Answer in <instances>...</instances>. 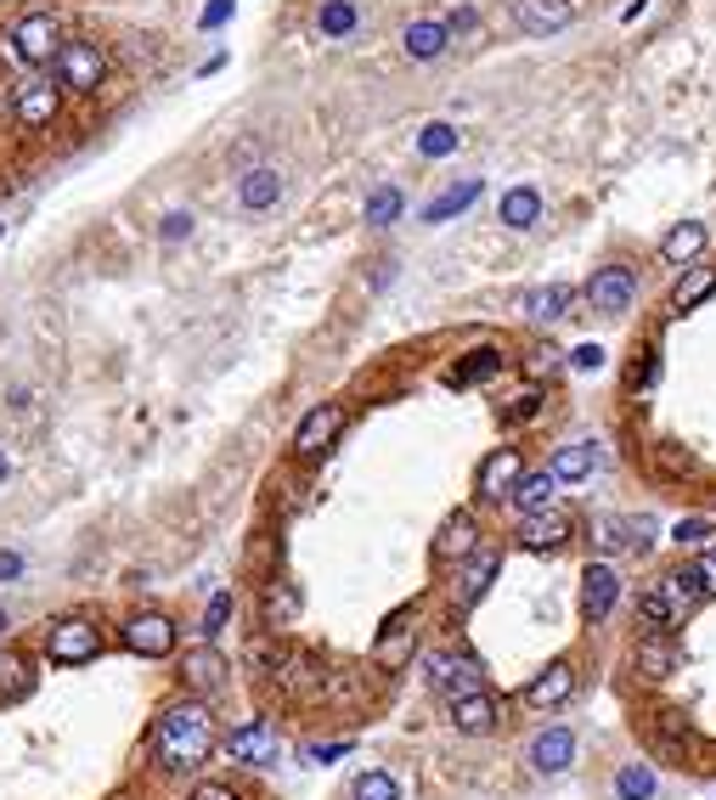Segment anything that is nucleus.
<instances>
[{
  "instance_id": "3",
  "label": "nucleus",
  "mask_w": 716,
  "mask_h": 800,
  "mask_svg": "<svg viewBox=\"0 0 716 800\" xmlns=\"http://www.w3.org/2000/svg\"><path fill=\"white\" fill-rule=\"evenodd\" d=\"M51 62H57V85L62 90H80V96H90L96 85L108 80V51L96 46V40H62Z\"/></svg>"
},
{
  "instance_id": "44",
  "label": "nucleus",
  "mask_w": 716,
  "mask_h": 800,
  "mask_svg": "<svg viewBox=\"0 0 716 800\" xmlns=\"http://www.w3.org/2000/svg\"><path fill=\"white\" fill-rule=\"evenodd\" d=\"M458 130H451V124H429V130H423V136H417V153L423 158H446V153H458Z\"/></svg>"
},
{
  "instance_id": "21",
  "label": "nucleus",
  "mask_w": 716,
  "mask_h": 800,
  "mask_svg": "<svg viewBox=\"0 0 716 800\" xmlns=\"http://www.w3.org/2000/svg\"><path fill=\"white\" fill-rule=\"evenodd\" d=\"M677 665H682V649H677V638H666V631H643V638L632 643V671L643 682H666Z\"/></svg>"
},
{
  "instance_id": "31",
  "label": "nucleus",
  "mask_w": 716,
  "mask_h": 800,
  "mask_svg": "<svg viewBox=\"0 0 716 800\" xmlns=\"http://www.w3.org/2000/svg\"><path fill=\"white\" fill-rule=\"evenodd\" d=\"M575 288L570 282H547V288H531L525 293V305H519V311H525V322H536V327H547V322H559V316H570V305H575Z\"/></svg>"
},
{
  "instance_id": "41",
  "label": "nucleus",
  "mask_w": 716,
  "mask_h": 800,
  "mask_svg": "<svg viewBox=\"0 0 716 800\" xmlns=\"http://www.w3.org/2000/svg\"><path fill=\"white\" fill-rule=\"evenodd\" d=\"M655 384H660V350L643 344V350L632 355V366H627V389H632V395H648Z\"/></svg>"
},
{
  "instance_id": "51",
  "label": "nucleus",
  "mask_w": 716,
  "mask_h": 800,
  "mask_svg": "<svg viewBox=\"0 0 716 800\" xmlns=\"http://www.w3.org/2000/svg\"><path fill=\"white\" fill-rule=\"evenodd\" d=\"M570 366H575V373H598V366H604V350H598V344H581V350H570Z\"/></svg>"
},
{
  "instance_id": "26",
  "label": "nucleus",
  "mask_w": 716,
  "mask_h": 800,
  "mask_svg": "<svg viewBox=\"0 0 716 800\" xmlns=\"http://www.w3.org/2000/svg\"><path fill=\"white\" fill-rule=\"evenodd\" d=\"M226 755L243 761V766H266V761H277V727H271V722H243L232 739H226Z\"/></svg>"
},
{
  "instance_id": "35",
  "label": "nucleus",
  "mask_w": 716,
  "mask_h": 800,
  "mask_svg": "<svg viewBox=\"0 0 716 800\" xmlns=\"http://www.w3.org/2000/svg\"><path fill=\"white\" fill-rule=\"evenodd\" d=\"M277 197H282V175H277V170H248V175L238 181V204H243L248 215H266Z\"/></svg>"
},
{
  "instance_id": "48",
  "label": "nucleus",
  "mask_w": 716,
  "mask_h": 800,
  "mask_svg": "<svg viewBox=\"0 0 716 800\" xmlns=\"http://www.w3.org/2000/svg\"><path fill=\"white\" fill-rule=\"evenodd\" d=\"M689 570H694V581H700V597H716V542L689 563Z\"/></svg>"
},
{
  "instance_id": "9",
  "label": "nucleus",
  "mask_w": 716,
  "mask_h": 800,
  "mask_svg": "<svg viewBox=\"0 0 716 800\" xmlns=\"http://www.w3.org/2000/svg\"><path fill=\"white\" fill-rule=\"evenodd\" d=\"M621 604V570H615L609 558H593L587 570H581V620L587 626H604Z\"/></svg>"
},
{
  "instance_id": "32",
  "label": "nucleus",
  "mask_w": 716,
  "mask_h": 800,
  "mask_svg": "<svg viewBox=\"0 0 716 800\" xmlns=\"http://www.w3.org/2000/svg\"><path fill=\"white\" fill-rule=\"evenodd\" d=\"M542 400H547V384H519V389H508L502 400H497V423L502 428H513V423H531L536 412H542Z\"/></svg>"
},
{
  "instance_id": "50",
  "label": "nucleus",
  "mask_w": 716,
  "mask_h": 800,
  "mask_svg": "<svg viewBox=\"0 0 716 800\" xmlns=\"http://www.w3.org/2000/svg\"><path fill=\"white\" fill-rule=\"evenodd\" d=\"M446 28H451V40H458V35H474V28H480V7H458V12L446 17Z\"/></svg>"
},
{
  "instance_id": "27",
  "label": "nucleus",
  "mask_w": 716,
  "mask_h": 800,
  "mask_svg": "<svg viewBox=\"0 0 716 800\" xmlns=\"http://www.w3.org/2000/svg\"><path fill=\"white\" fill-rule=\"evenodd\" d=\"M705 243H711V231H705V220H677L666 238H660V259L666 265H694V259H705Z\"/></svg>"
},
{
  "instance_id": "29",
  "label": "nucleus",
  "mask_w": 716,
  "mask_h": 800,
  "mask_svg": "<svg viewBox=\"0 0 716 800\" xmlns=\"http://www.w3.org/2000/svg\"><path fill=\"white\" fill-rule=\"evenodd\" d=\"M401 46H406L412 62H435V57L451 51V28H446V17H417V23H406Z\"/></svg>"
},
{
  "instance_id": "47",
  "label": "nucleus",
  "mask_w": 716,
  "mask_h": 800,
  "mask_svg": "<svg viewBox=\"0 0 716 800\" xmlns=\"http://www.w3.org/2000/svg\"><path fill=\"white\" fill-rule=\"evenodd\" d=\"M226 620H232V592H215L209 609H204V638H220Z\"/></svg>"
},
{
  "instance_id": "17",
  "label": "nucleus",
  "mask_w": 716,
  "mask_h": 800,
  "mask_svg": "<svg viewBox=\"0 0 716 800\" xmlns=\"http://www.w3.org/2000/svg\"><path fill=\"white\" fill-rule=\"evenodd\" d=\"M429 682L446 693V699H458V693H474L485 688V665L463 649H446V654H429Z\"/></svg>"
},
{
  "instance_id": "4",
  "label": "nucleus",
  "mask_w": 716,
  "mask_h": 800,
  "mask_svg": "<svg viewBox=\"0 0 716 800\" xmlns=\"http://www.w3.org/2000/svg\"><path fill=\"white\" fill-rule=\"evenodd\" d=\"M570 536H575V513H570V508H559V502L519 513V530H513V542L525 547V553H559Z\"/></svg>"
},
{
  "instance_id": "34",
  "label": "nucleus",
  "mask_w": 716,
  "mask_h": 800,
  "mask_svg": "<svg viewBox=\"0 0 716 800\" xmlns=\"http://www.w3.org/2000/svg\"><path fill=\"white\" fill-rule=\"evenodd\" d=\"M593 469H598V451L587 440H581V446H559V451H553V462H547V474L559 480V485H581Z\"/></svg>"
},
{
  "instance_id": "28",
  "label": "nucleus",
  "mask_w": 716,
  "mask_h": 800,
  "mask_svg": "<svg viewBox=\"0 0 716 800\" xmlns=\"http://www.w3.org/2000/svg\"><path fill=\"white\" fill-rule=\"evenodd\" d=\"M497 373H502V350L497 344H480V350H463L458 361H451L446 384L451 389H474V384H492Z\"/></svg>"
},
{
  "instance_id": "37",
  "label": "nucleus",
  "mask_w": 716,
  "mask_h": 800,
  "mask_svg": "<svg viewBox=\"0 0 716 800\" xmlns=\"http://www.w3.org/2000/svg\"><path fill=\"white\" fill-rule=\"evenodd\" d=\"M648 795H660V773L648 761H627L615 773V800H648Z\"/></svg>"
},
{
  "instance_id": "15",
  "label": "nucleus",
  "mask_w": 716,
  "mask_h": 800,
  "mask_svg": "<svg viewBox=\"0 0 716 800\" xmlns=\"http://www.w3.org/2000/svg\"><path fill=\"white\" fill-rule=\"evenodd\" d=\"M446 711H451V727L469 732V739H492V732L502 727V705H497L492 688H474V693L446 699Z\"/></svg>"
},
{
  "instance_id": "36",
  "label": "nucleus",
  "mask_w": 716,
  "mask_h": 800,
  "mask_svg": "<svg viewBox=\"0 0 716 800\" xmlns=\"http://www.w3.org/2000/svg\"><path fill=\"white\" fill-rule=\"evenodd\" d=\"M519 366H525V378H531V384H553V378H559L565 366H570V350H559L553 339H536L525 355H519Z\"/></svg>"
},
{
  "instance_id": "33",
  "label": "nucleus",
  "mask_w": 716,
  "mask_h": 800,
  "mask_svg": "<svg viewBox=\"0 0 716 800\" xmlns=\"http://www.w3.org/2000/svg\"><path fill=\"white\" fill-rule=\"evenodd\" d=\"M28 688H35V659L7 649L0 654V705H17V699H28Z\"/></svg>"
},
{
  "instance_id": "13",
  "label": "nucleus",
  "mask_w": 716,
  "mask_h": 800,
  "mask_svg": "<svg viewBox=\"0 0 716 800\" xmlns=\"http://www.w3.org/2000/svg\"><path fill=\"white\" fill-rule=\"evenodd\" d=\"M638 732H643V744L655 750L660 761H682V755H689V744H694V722L682 716V711H648L638 722Z\"/></svg>"
},
{
  "instance_id": "14",
  "label": "nucleus",
  "mask_w": 716,
  "mask_h": 800,
  "mask_svg": "<svg viewBox=\"0 0 716 800\" xmlns=\"http://www.w3.org/2000/svg\"><path fill=\"white\" fill-rule=\"evenodd\" d=\"M519 480H525V457H519L513 446H497V451H485V457H480L474 490H480V502H508Z\"/></svg>"
},
{
  "instance_id": "46",
  "label": "nucleus",
  "mask_w": 716,
  "mask_h": 800,
  "mask_svg": "<svg viewBox=\"0 0 716 800\" xmlns=\"http://www.w3.org/2000/svg\"><path fill=\"white\" fill-rule=\"evenodd\" d=\"M593 530H598L593 542H598L604 553H632V542H627V536H632V530H627V519H609V513H604Z\"/></svg>"
},
{
  "instance_id": "54",
  "label": "nucleus",
  "mask_w": 716,
  "mask_h": 800,
  "mask_svg": "<svg viewBox=\"0 0 716 800\" xmlns=\"http://www.w3.org/2000/svg\"><path fill=\"white\" fill-rule=\"evenodd\" d=\"M186 231H192V215H170V220H165V238H170V243H181Z\"/></svg>"
},
{
  "instance_id": "7",
  "label": "nucleus",
  "mask_w": 716,
  "mask_h": 800,
  "mask_svg": "<svg viewBox=\"0 0 716 800\" xmlns=\"http://www.w3.org/2000/svg\"><path fill=\"white\" fill-rule=\"evenodd\" d=\"M339 435H344V407H339V400H321V407H311L300 417V428H294V457L300 462H321L339 446Z\"/></svg>"
},
{
  "instance_id": "53",
  "label": "nucleus",
  "mask_w": 716,
  "mask_h": 800,
  "mask_svg": "<svg viewBox=\"0 0 716 800\" xmlns=\"http://www.w3.org/2000/svg\"><path fill=\"white\" fill-rule=\"evenodd\" d=\"M232 7H238V0H209V7H204V28H220L226 17H232Z\"/></svg>"
},
{
  "instance_id": "42",
  "label": "nucleus",
  "mask_w": 716,
  "mask_h": 800,
  "mask_svg": "<svg viewBox=\"0 0 716 800\" xmlns=\"http://www.w3.org/2000/svg\"><path fill=\"white\" fill-rule=\"evenodd\" d=\"M480 186H485V181H463V186H451V192H440L435 204H429V220L440 226V220H451V215H463L469 204H480Z\"/></svg>"
},
{
  "instance_id": "2",
  "label": "nucleus",
  "mask_w": 716,
  "mask_h": 800,
  "mask_svg": "<svg viewBox=\"0 0 716 800\" xmlns=\"http://www.w3.org/2000/svg\"><path fill=\"white\" fill-rule=\"evenodd\" d=\"M700 604H705V597H700L694 570H666V575H655V581L638 592V626H643V631H666V638H677V626L689 620Z\"/></svg>"
},
{
  "instance_id": "49",
  "label": "nucleus",
  "mask_w": 716,
  "mask_h": 800,
  "mask_svg": "<svg viewBox=\"0 0 716 800\" xmlns=\"http://www.w3.org/2000/svg\"><path fill=\"white\" fill-rule=\"evenodd\" d=\"M705 536H716V524H711V519H682L671 542H677V547H700Z\"/></svg>"
},
{
  "instance_id": "23",
  "label": "nucleus",
  "mask_w": 716,
  "mask_h": 800,
  "mask_svg": "<svg viewBox=\"0 0 716 800\" xmlns=\"http://www.w3.org/2000/svg\"><path fill=\"white\" fill-rule=\"evenodd\" d=\"M711 293H716V265L694 259V265H682V271H677V282H671V293H666V305H671V316H689L694 305H705Z\"/></svg>"
},
{
  "instance_id": "19",
  "label": "nucleus",
  "mask_w": 716,
  "mask_h": 800,
  "mask_svg": "<svg viewBox=\"0 0 716 800\" xmlns=\"http://www.w3.org/2000/svg\"><path fill=\"white\" fill-rule=\"evenodd\" d=\"M226 671H232V665L220 659V649H209V643H198V649H186L181 654V688L192 693V699H209V693H220L226 688Z\"/></svg>"
},
{
  "instance_id": "1",
  "label": "nucleus",
  "mask_w": 716,
  "mask_h": 800,
  "mask_svg": "<svg viewBox=\"0 0 716 800\" xmlns=\"http://www.w3.org/2000/svg\"><path fill=\"white\" fill-rule=\"evenodd\" d=\"M215 750V716L204 699H175V705L158 711L153 722V755L165 773H192V766H204Z\"/></svg>"
},
{
  "instance_id": "52",
  "label": "nucleus",
  "mask_w": 716,
  "mask_h": 800,
  "mask_svg": "<svg viewBox=\"0 0 716 800\" xmlns=\"http://www.w3.org/2000/svg\"><path fill=\"white\" fill-rule=\"evenodd\" d=\"M186 800H238V789H232V784H198Z\"/></svg>"
},
{
  "instance_id": "11",
  "label": "nucleus",
  "mask_w": 716,
  "mask_h": 800,
  "mask_svg": "<svg viewBox=\"0 0 716 800\" xmlns=\"http://www.w3.org/2000/svg\"><path fill=\"white\" fill-rule=\"evenodd\" d=\"M497 570H502V553H497V547H480L474 558H463V563H458V581H451V592H446V597H451V609L469 615L480 597L492 592Z\"/></svg>"
},
{
  "instance_id": "39",
  "label": "nucleus",
  "mask_w": 716,
  "mask_h": 800,
  "mask_svg": "<svg viewBox=\"0 0 716 800\" xmlns=\"http://www.w3.org/2000/svg\"><path fill=\"white\" fill-rule=\"evenodd\" d=\"M553 490H559V480H553V474H531L525 469V480L513 485L508 502H519V513H531V508H547L553 502Z\"/></svg>"
},
{
  "instance_id": "56",
  "label": "nucleus",
  "mask_w": 716,
  "mask_h": 800,
  "mask_svg": "<svg viewBox=\"0 0 716 800\" xmlns=\"http://www.w3.org/2000/svg\"><path fill=\"white\" fill-rule=\"evenodd\" d=\"M344 750H350V739H344V744H316V750H311V761H339Z\"/></svg>"
},
{
  "instance_id": "12",
  "label": "nucleus",
  "mask_w": 716,
  "mask_h": 800,
  "mask_svg": "<svg viewBox=\"0 0 716 800\" xmlns=\"http://www.w3.org/2000/svg\"><path fill=\"white\" fill-rule=\"evenodd\" d=\"M124 649L142 659H170L175 654V620L165 609H142L124 620Z\"/></svg>"
},
{
  "instance_id": "16",
  "label": "nucleus",
  "mask_w": 716,
  "mask_h": 800,
  "mask_svg": "<svg viewBox=\"0 0 716 800\" xmlns=\"http://www.w3.org/2000/svg\"><path fill=\"white\" fill-rule=\"evenodd\" d=\"M570 693H575V659H553L519 688L525 711H559V705H570Z\"/></svg>"
},
{
  "instance_id": "18",
  "label": "nucleus",
  "mask_w": 716,
  "mask_h": 800,
  "mask_svg": "<svg viewBox=\"0 0 716 800\" xmlns=\"http://www.w3.org/2000/svg\"><path fill=\"white\" fill-rule=\"evenodd\" d=\"M12 113H17L23 130H46L62 113V85L57 80H23L12 90Z\"/></svg>"
},
{
  "instance_id": "6",
  "label": "nucleus",
  "mask_w": 716,
  "mask_h": 800,
  "mask_svg": "<svg viewBox=\"0 0 716 800\" xmlns=\"http://www.w3.org/2000/svg\"><path fill=\"white\" fill-rule=\"evenodd\" d=\"M417 609L423 604H406L384 620L378 643H373V671H406L412 654H417Z\"/></svg>"
},
{
  "instance_id": "55",
  "label": "nucleus",
  "mask_w": 716,
  "mask_h": 800,
  "mask_svg": "<svg viewBox=\"0 0 716 800\" xmlns=\"http://www.w3.org/2000/svg\"><path fill=\"white\" fill-rule=\"evenodd\" d=\"M23 575V558L17 553H0V581H17Z\"/></svg>"
},
{
  "instance_id": "30",
  "label": "nucleus",
  "mask_w": 716,
  "mask_h": 800,
  "mask_svg": "<svg viewBox=\"0 0 716 800\" xmlns=\"http://www.w3.org/2000/svg\"><path fill=\"white\" fill-rule=\"evenodd\" d=\"M300 604H305V597H300V581H288V575H271V581H266V597H259V609H266V626H271V631H288V626H294V620H300Z\"/></svg>"
},
{
  "instance_id": "10",
  "label": "nucleus",
  "mask_w": 716,
  "mask_h": 800,
  "mask_svg": "<svg viewBox=\"0 0 716 800\" xmlns=\"http://www.w3.org/2000/svg\"><path fill=\"white\" fill-rule=\"evenodd\" d=\"M581 299H587L598 316H621V311H632V299H638L632 265H598V271L587 277V288H581Z\"/></svg>"
},
{
  "instance_id": "8",
  "label": "nucleus",
  "mask_w": 716,
  "mask_h": 800,
  "mask_svg": "<svg viewBox=\"0 0 716 800\" xmlns=\"http://www.w3.org/2000/svg\"><path fill=\"white\" fill-rule=\"evenodd\" d=\"M7 40H12V57H17V62L40 69V62H51L57 46H62V23H57L51 12H23V17L12 23Z\"/></svg>"
},
{
  "instance_id": "25",
  "label": "nucleus",
  "mask_w": 716,
  "mask_h": 800,
  "mask_svg": "<svg viewBox=\"0 0 716 800\" xmlns=\"http://www.w3.org/2000/svg\"><path fill=\"white\" fill-rule=\"evenodd\" d=\"M525 761H531V773H542V778L565 773V766L575 761V732H570V727H547V732H536Z\"/></svg>"
},
{
  "instance_id": "20",
  "label": "nucleus",
  "mask_w": 716,
  "mask_h": 800,
  "mask_svg": "<svg viewBox=\"0 0 716 800\" xmlns=\"http://www.w3.org/2000/svg\"><path fill=\"white\" fill-rule=\"evenodd\" d=\"M480 553V519L469 508H451L446 524L435 530V563H463Z\"/></svg>"
},
{
  "instance_id": "57",
  "label": "nucleus",
  "mask_w": 716,
  "mask_h": 800,
  "mask_svg": "<svg viewBox=\"0 0 716 800\" xmlns=\"http://www.w3.org/2000/svg\"><path fill=\"white\" fill-rule=\"evenodd\" d=\"M7 626H12V620H7V609H0V638H7Z\"/></svg>"
},
{
  "instance_id": "45",
  "label": "nucleus",
  "mask_w": 716,
  "mask_h": 800,
  "mask_svg": "<svg viewBox=\"0 0 716 800\" xmlns=\"http://www.w3.org/2000/svg\"><path fill=\"white\" fill-rule=\"evenodd\" d=\"M401 215V192L396 186H378L373 197H367V226H389Z\"/></svg>"
},
{
  "instance_id": "43",
  "label": "nucleus",
  "mask_w": 716,
  "mask_h": 800,
  "mask_svg": "<svg viewBox=\"0 0 716 800\" xmlns=\"http://www.w3.org/2000/svg\"><path fill=\"white\" fill-rule=\"evenodd\" d=\"M350 800H401V784L389 773H362L355 789H350Z\"/></svg>"
},
{
  "instance_id": "38",
  "label": "nucleus",
  "mask_w": 716,
  "mask_h": 800,
  "mask_svg": "<svg viewBox=\"0 0 716 800\" xmlns=\"http://www.w3.org/2000/svg\"><path fill=\"white\" fill-rule=\"evenodd\" d=\"M536 220H542V197H536V186H513V192H502V226L531 231Z\"/></svg>"
},
{
  "instance_id": "40",
  "label": "nucleus",
  "mask_w": 716,
  "mask_h": 800,
  "mask_svg": "<svg viewBox=\"0 0 716 800\" xmlns=\"http://www.w3.org/2000/svg\"><path fill=\"white\" fill-rule=\"evenodd\" d=\"M355 17H362V12H355V0H321L316 28H321V35H328V40H344L350 28H355Z\"/></svg>"
},
{
  "instance_id": "5",
  "label": "nucleus",
  "mask_w": 716,
  "mask_h": 800,
  "mask_svg": "<svg viewBox=\"0 0 716 800\" xmlns=\"http://www.w3.org/2000/svg\"><path fill=\"white\" fill-rule=\"evenodd\" d=\"M46 654L57 665H90L96 654H102V626H96L90 615H69V620H57L46 631Z\"/></svg>"
},
{
  "instance_id": "22",
  "label": "nucleus",
  "mask_w": 716,
  "mask_h": 800,
  "mask_svg": "<svg viewBox=\"0 0 716 800\" xmlns=\"http://www.w3.org/2000/svg\"><path fill=\"white\" fill-rule=\"evenodd\" d=\"M513 17L531 40H553L559 28L575 23V0H513Z\"/></svg>"
},
{
  "instance_id": "24",
  "label": "nucleus",
  "mask_w": 716,
  "mask_h": 800,
  "mask_svg": "<svg viewBox=\"0 0 716 800\" xmlns=\"http://www.w3.org/2000/svg\"><path fill=\"white\" fill-rule=\"evenodd\" d=\"M643 469L655 474V480H677V485H694V480L705 474V469H700V457H694L689 446H671V440H655V446H648Z\"/></svg>"
}]
</instances>
